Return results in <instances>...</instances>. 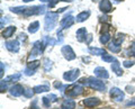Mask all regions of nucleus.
<instances>
[{
	"label": "nucleus",
	"mask_w": 135,
	"mask_h": 109,
	"mask_svg": "<svg viewBox=\"0 0 135 109\" xmlns=\"http://www.w3.org/2000/svg\"><path fill=\"white\" fill-rule=\"evenodd\" d=\"M81 85H87L88 87H90L91 89L98 90V91H105L106 90V85L104 83V81L99 80V79H95V78H88V79H81L80 80Z\"/></svg>",
	"instance_id": "1"
},
{
	"label": "nucleus",
	"mask_w": 135,
	"mask_h": 109,
	"mask_svg": "<svg viewBox=\"0 0 135 109\" xmlns=\"http://www.w3.org/2000/svg\"><path fill=\"white\" fill-rule=\"evenodd\" d=\"M59 19V12H47L45 16V31L51 32L55 27Z\"/></svg>",
	"instance_id": "2"
},
{
	"label": "nucleus",
	"mask_w": 135,
	"mask_h": 109,
	"mask_svg": "<svg viewBox=\"0 0 135 109\" xmlns=\"http://www.w3.org/2000/svg\"><path fill=\"white\" fill-rule=\"evenodd\" d=\"M83 93V87L81 83L79 85H72L71 87H68V91H66V96L70 98L73 97H78V96Z\"/></svg>",
	"instance_id": "3"
},
{
	"label": "nucleus",
	"mask_w": 135,
	"mask_h": 109,
	"mask_svg": "<svg viewBox=\"0 0 135 109\" xmlns=\"http://www.w3.org/2000/svg\"><path fill=\"white\" fill-rule=\"evenodd\" d=\"M109 93H110V98L116 102H122L125 98V93L118 88H112Z\"/></svg>",
	"instance_id": "4"
},
{
	"label": "nucleus",
	"mask_w": 135,
	"mask_h": 109,
	"mask_svg": "<svg viewBox=\"0 0 135 109\" xmlns=\"http://www.w3.org/2000/svg\"><path fill=\"white\" fill-rule=\"evenodd\" d=\"M61 52L63 54V56H64V58H65V60H68V61H72V60H74V58H75V54L73 52V49L69 45L63 46L62 49H61Z\"/></svg>",
	"instance_id": "5"
},
{
	"label": "nucleus",
	"mask_w": 135,
	"mask_h": 109,
	"mask_svg": "<svg viewBox=\"0 0 135 109\" xmlns=\"http://www.w3.org/2000/svg\"><path fill=\"white\" fill-rule=\"evenodd\" d=\"M80 75V70L79 69H74V70H71L69 72H65L63 74V79L65 81H69V82H73L74 80H77V78Z\"/></svg>",
	"instance_id": "6"
},
{
	"label": "nucleus",
	"mask_w": 135,
	"mask_h": 109,
	"mask_svg": "<svg viewBox=\"0 0 135 109\" xmlns=\"http://www.w3.org/2000/svg\"><path fill=\"white\" fill-rule=\"evenodd\" d=\"M6 48L8 49L9 52H12V53H17L19 51L20 48V45H19V42L17 39H11V41H8L6 42Z\"/></svg>",
	"instance_id": "7"
},
{
	"label": "nucleus",
	"mask_w": 135,
	"mask_h": 109,
	"mask_svg": "<svg viewBox=\"0 0 135 109\" xmlns=\"http://www.w3.org/2000/svg\"><path fill=\"white\" fill-rule=\"evenodd\" d=\"M24 88L23 86L20 85H14L12 87H10L9 89V93L12 96V97H19V96H22L24 93Z\"/></svg>",
	"instance_id": "8"
},
{
	"label": "nucleus",
	"mask_w": 135,
	"mask_h": 109,
	"mask_svg": "<svg viewBox=\"0 0 135 109\" xmlns=\"http://www.w3.org/2000/svg\"><path fill=\"white\" fill-rule=\"evenodd\" d=\"M73 24H74V18H73L70 14H69V15H66L65 17H64V18H62V20H61V27H62V29L69 28V27L72 26Z\"/></svg>",
	"instance_id": "9"
},
{
	"label": "nucleus",
	"mask_w": 135,
	"mask_h": 109,
	"mask_svg": "<svg viewBox=\"0 0 135 109\" xmlns=\"http://www.w3.org/2000/svg\"><path fill=\"white\" fill-rule=\"evenodd\" d=\"M99 9L104 12V14H107V12H109L113 7H112V3L109 0H101L100 3H99Z\"/></svg>",
	"instance_id": "10"
},
{
	"label": "nucleus",
	"mask_w": 135,
	"mask_h": 109,
	"mask_svg": "<svg viewBox=\"0 0 135 109\" xmlns=\"http://www.w3.org/2000/svg\"><path fill=\"white\" fill-rule=\"evenodd\" d=\"M83 105L86 107H96L98 106V105H100V99L96 98V97H92V98H87L83 100Z\"/></svg>",
	"instance_id": "11"
},
{
	"label": "nucleus",
	"mask_w": 135,
	"mask_h": 109,
	"mask_svg": "<svg viewBox=\"0 0 135 109\" xmlns=\"http://www.w3.org/2000/svg\"><path fill=\"white\" fill-rule=\"evenodd\" d=\"M95 75L96 77H98L99 79H108L109 78V74L107 72V70L101 68V66L95 69Z\"/></svg>",
	"instance_id": "12"
},
{
	"label": "nucleus",
	"mask_w": 135,
	"mask_h": 109,
	"mask_svg": "<svg viewBox=\"0 0 135 109\" xmlns=\"http://www.w3.org/2000/svg\"><path fill=\"white\" fill-rule=\"evenodd\" d=\"M87 35V29L82 27V28H79L77 31V38L79 42H86V36Z\"/></svg>",
	"instance_id": "13"
},
{
	"label": "nucleus",
	"mask_w": 135,
	"mask_h": 109,
	"mask_svg": "<svg viewBox=\"0 0 135 109\" xmlns=\"http://www.w3.org/2000/svg\"><path fill=\"white\" fill-rule=\"evenodd\" d=\"M75 108V102L72 99H66L63 101L61 109H74Z\"/></svg>",
	"instance_id": "14"
},
{
	"label": "nucleus",
	"mask_w": 135,
	"mask_h": 109,
	"mask_svg": "<svg viewBox=\"0 0 135 109\" xmlns=\"http://www.w3.org/2000/svg\"><path fill=\"white\" fill-rule=\"evenodd\" d=\"M89 53L94 54V55H106V51L104 48H98V47H89Z\"/></svg>",
	"instance_id": "15"
},
{
	"label": "nucleus",
	"mask_w": 135,
	"mask_h": 109,
	"mask_svg": "<svg viewBox=\"0 0 135 109\" xmlns=\"http://www.w3.org/2000/svg\"><path fill=\"white\" fill-rule=\"evenodd\" d=\"M90 16V11L89 10H87V11H82V12H80V14L77 16V22L78 23H82V22H84L86 19H88V17Z\"/></svg>",
	"instance_id": "16"
},
{
	"label": "nucleus",
	"mask_w": 135,
	"mask_h": 109,
	"mask_svg": "<svg viewBox=\"0 0 135 109\" xmlns=\"http://www.w3.org/2000/svg\"><path fill=\"white\" fill-rule=\"evenodd\" d=\"M15 31H16V27H15V26H9V27H7L5 31L2 32V37H6V38H8V37L12 36V34L15 33Z\"/></svg>",
	"instance_id": "17"
},
{
	"label": "nucleus",
	"mask_w": 135,
	"mask_h": 109,
	"mask_svg": "<svg viewBox=\"0 0 135 109\" xmlns=\"http://www.w3.org/2000/svg\"><path fill=\"white\" fill-rule=\"evenodd\" d=\"M108 49L109 51H112L113 53H118V52H120V45L113 41L112 43L108 45Z\"/></svg>",
	"instance_id": "18"
},
{
	"label": "nucleus",
	"mask_w": 135,
	"mask_h": 109,
	"mask_svg": "<svg viewBox=\"0 0 135 109\" xmlns=\"http://www.w3.org/2000/svg\"><path fill=\"white\" fill-rule=\"evenodd\" d=\"M112 70H113V72L116 73V75H122L123 74V71H122V69H120V65H119V63H118L117 61H115L112 64Z\"/></svg>",
	"instance_id": "19"
},
{
	"label": "nucleus",
	"mask_w": 135,
	"mask_h": 109,
	"mask_svg": "<svg viewBox=\"0 0 135 109\" xmlns=\"http://www.w3.org/2000/svg\"><path fill=\"white\" fill-rule=\"evenodd\" d=\"M20 77H22V74L20 73H16V74H11V75H9V77H7L5 80L9 83V82H17L20 79Z\"/></svg>",
	"instance_id": "20"
},
{
	"label": "nucleus",
	"mask_w": 135,
	"mask_h": 109,
	"mask_svg": "<svg viewBox=\"0 0 135 109\" xmlns=\"http://www.w3.org/2000/svg\"><path fill=\"white\" fill-rule=\"evenodd\" d=\"M38 27H40V23L37 22H33L31 25H29V27H28V32L29 33H32V34H34V33H36L37 31H38Z\"/></svg>",
	"instance_id": "21"
},
{
	"label": "nucleus",
	"mask_w": 135,
	"mask_h": 109,
	"mask_svg": "<svg viewBox=\"0 0 135 109\" xmlns=\"http://www.w3.org/2000/svg\"><path fill=\"white\" fill-rule=\"evenodd\" d=\"M50 90V87L47 85L45 86H36L34 87V91H35V93H41V92H46Z\"/></svg>",
	"instance_id": "22"
},
{
	"label": "nucleus",
	"mask_w": 135,
	"mask_h": 109,
	"mask_svg": "<svg viewBox=\"0 0 135 109\" xmlns=\"http://www.w3.org/2000/svg\"><path fill=\"white\" fill-rule=\"evenodd\" d=\"M99 41H100L101 44H107L108 42L110 41V35H109V33H104V34H101Z\"/></svg>",
	"instance_id": "23"
},
{
	"label": "nucleus",
	"mask_w": 135,
	"mask_h": 109,
	"mask_svg": "<svg viewBox=\"0 0 135 109\" xmlns=\"http://www.w3.org/2000/svg\"><path fill=\"white\" fill-rule=\"evenodd\" d=\"M25 10H26V7H12L10 8L11 12H15V14H24Z\"/></svg>",
	"instance_id": "24"
},
{
	"label": "nucleus",
	"mask_w": 135,
	"mask_h": 109,
	"mask_svg": "<svg viewBox=\"0 0 135 109\" xmlns=\"http://www.w3.org/2000/svg\"><path fill=\"white\" fill-rule=\"evenodd\" d=\"M54 87H55L56 89H59L60 91H62V92H63L65 89H68V87H69V86H66V85H62L61 82L55 81V82H54Z\"/></svg>",
	"instance_id": "25"
},
{
	"label": "nucleus",
	"mask_w": 135,
	"mask_h": 109,
	"mask_svg": "<svg viewBox=\"0 0 135 109\" xmlns=\"http://www.w3.org/2000/svg\"><path fill=\"white\" fill-rule=\"evenodd\" d=\"M40 64H41L40 61H33V62H29L28 65H27V68L31 69V70H35V69L38 68Z\"/></svg>",
	"instance_id": "26"
},
{
	"label": "nucleus",
	"mask_w": 135,
	"mask_h": 109,
	"mask_svg": "<svg viewBox=\"0 0 135 109\" xmlns=\"http://www.w3.org/2000/svg\"><path fill=\"white\" fill-rule=\"evenodd\" d=\"M51 69H52V62H51L49 58H45L44 60V70H45V72H49Z\"/></svg>",
	"instance_id": "27"
},
{
	"label": "nucleus",
	"mask_w": 135,
	"mask_h": 109,
	"mask_svg": "<svg viewBox=\"0 0 135 109\" xmlns=\"http://www.w3.org/2000/svg\"><path fill=\"white\" fill-rule=\"evenodd\" d=\"M101 60H103L104 62H115L116 58L114 56H110V55H108V54H106V55L101 56Z\"/></svg>",
	"instance_id": "28"
},
{
	"label": "nucleus",
	"mask_w": 135,
	"mask_h": 109,
	"mask_svg": "<svg viewBox=\"0 0 135 109\" xmlns=\"http://www.w3.org/2000/svg\"><path fill=\"white\" fill-rule=\"evenodd\" d=\"M34 93H35V91H34V89H25L24 91V96L26 98H32Z\"/></svg>",
	"instance_id": "29"
},
{
	"label": "nucleus",
	"mask_w": 135,
	"mask_h": 109,
	"mask_svg": "<svg viewBox=\"0 0 135 109\" xmlns=\"http://www.w3.org/2000/svg\"><path fill=\"white\" fill-rule=\"evenodd\" d=\"M42 101H43V105H44V107L45 108H50L51 107V99L49 97H43L42 98Z\"/></svg>",
	"instance_id": "30"
},
{
	"label": "nucleus",
	"mask_w": 135,
	"mask_h": 109,
	"mask_svg": "<svg viewBox=\"0 0 135 109\" xmlns=\"http://www.w3.org/2000/svg\"><path fill=\"white\" fill-rule=\"evenodd\" d=\"M7 88H8V82L6 80H1V82H0V91L1 92L6 91Z\"/></svg>",
	"instance_id": "31"
},
{
	"label": "nucleus",
	"mask_w": 135,
	"mask_h": 109,
	"mask_svg": "<svg viewBox=\"0 0 135 109\" xmlns=\"http://www.w3.org/2000/svg\"><path fill=\"white\" fill-rule=\"evenodd\" d=\"M135 64V62L134 61H131V60H127V61H125L123 65L125 66V68H131V66H133Z\"/></svg>",
	"instance_id": "32"
},
{
	"label": "nucleus",
	"mask_w": 135,
	"mask_h": 109,
	"mask_svg": "<svg viewBox=\"0 0 135 109\" xmlns=\"http://www.w3.org/2000/svg\"><path fill=\"white\" fill-rule=\"evenodd\" d=\"M108 31H109V25L104 24L103 28H101V34H104V33H108Z\"/></svg>",
	"instance_id": "33"
},
{
	"label": "nucleus",
	"mask_w": 135,
	"mask_h": 109,
	"mask_svg": "<svg viewBox=\"0 0 135 109\" xmlns=\"http://www.w3.org/2000/svg\"><path fill=\"white\" fill-rule=\"evenodd\" d=\"M24 72H25V74H26V75H33L34 73H35V72H34V70H31V69H28V68L25 69Z\"/></svg>",
	"instance_id": "34"
},
{
	"label": "nucleus",
	"mask_w": 135,
	"mask_h": 109,
	"mask_svg": "<svg viewBox=\"0 0 135 109\" xmlns=\"http://www.w3.org/2000/svg\"><path fill=\"white\" fill-rule=\"evenodd\" d=\"M49 98L51 99V101H52V102H55V101H57V99H59L55 95H49Z\"/></svg>",
	"instance_id": "35"
},
{
	"label": "nucleus",
	"mask_w": 135,
	"mask_h": 109,
	"mask_svg": "<svg viewBox=\"0 0 135 109\" xmlns=\"http://www.w3.org/2000/svg\"><path fill=\"white\" fill-rule=\"evenodd\" d=\"M86 44H90V42L92 41V36L91 35H87V37H86Z\"/></svg>",
	"instance_id": "36"
},
{
	"label": "nucleus",
	"mask_w": 135,
	"mask_h": 109,
	"mask_svg": "<svg viewBox=\"0 0 135 109\" xmlns=\"http://www.w3.org/2000/svg\"><path fill=\"white\" fill-rule=\"evenodd\" d=\"M126 90H127L128 93H133L134 88H133V87H129V86H127V87H126Z\"/></svg>",
	"instance_id": "37"
},
{
	"label": "nucleus",
	"mask_w": 135,
	"mask_h": 109,
	"mask_svg": "<svg viewBox=\"0 0 135 109\" xmlns=\"http://www.w3.org/2000/svg\"><path fill=\"white\" fill-rule=\"evenodd\" d=\"M100 20L101 22H107V20H109V17L108 16H103V17H100Z\"/></svg>",
	"instance_id": "38"
},
{
	"label": "nucleus",
	"mask_w": 135,
	"mask_h": 109,
	"mask_svg": "<svg viewBox=\"0 0 135 109\" xmlns=\"http://www.w3.org/2000/svg\"><path fill=\"white\" fill-rule=\"evenodd\" d=\"M26 38H27V36L25 35V34H22V35L19 36V39L20 41H26Z\"/></svg>",
	"instance_id": "39"
},
{
	"label": "nucleus",
	"mask_w": 135,
	"mask_h": 109,
	"mask_svg": "<svg viewBox=\"0 0 135 109\" xmlns=\"http://www.w3.org/2000/svg\"><path fill=\"white\" fill-rule=\"evenodd\" d=\"M0 66H1V72H0V75L2 77V75H3V63H2V62H1V64H0Z\"/></svg>",
	"instance_id": "40"
},
{
	"label": "nucleus",
	"mask_w": 135,
	"mask_h": 109,
	"mask_svg": "<svg viewBox=\"0 0 135 109\" xmlns=\"http://www.w3.org/2000/svg\"><path fill=\"white\" fill-rule=\"evenodd\" d=\"M82 61H83V62H89V61H90V58H89V57H84V56H83V57H82Z\"/></svg>",
	"instance_id": "41"
},
{
	"label": "nucleus",
	"mask_w": 135,
	"mask_h": 109,
	"mask_svg": "<svg viewBox=\"0 0 135 109\" xmlns=\"http://www.w3.org/2000/svg\"><path fill=\"white\" fill-rule=\"evenodd\" d=\"M24 2H29V1H33V0H23Z\"/></svg>",
	"instance_id": "42"
},
{
	"label": "nucleus",
	"mask_w": 135,
	"mask_h": 109,
	"mask_svg": "<svg viewBox=\"0 0 135 109\" xmlns=\"http://www.w3.org/2000/svg\"><path fill=\"white\" fill-rule=\"evenodd\" d=\"M42 2H47V1H50V0H41Z\"/></svg>",
	"instance_id": "43"
},
{
	"label": "nucleus",
	"mask_w": 135,
	"mask_h": 109,
	"mask_svg": "<svg viewBox=\"0 0 135 109\" xmlns=\"http://www.w3.org/2000/svg\"><path fill=\"white\" fill-rule=\"evenodd\" d=\"M116 1H122V0H116Z\"/></svg>",
	"instance_id": "44"
}]
</instances>
